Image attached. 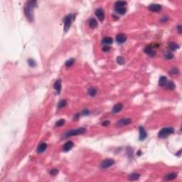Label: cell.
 Listing matches in <instances>:
<instances>
[{"label":"cell","instance_id":"277c9868","mask_svg":"<svg viewBox=\"0 0 182 182\" xmlns=\"http://www.w3.org/2000/svg\"><path fill=\"white\" fill-rule=\"evenodd\" d=\"M73 20V16L72 14H68L66 17H65V18L63 19V22H64V31L65 32L68 31V30L70 29Z\"/></svg>","mask_w":182,"mask_h":182},{"label":"cell","instance_id":"d6986e66","mask_svg":"<svg viewBox=\"0 0 182 182\" xmlns=\"http://www.w3.org/2000/svg\"><path fill=\"white\" fill-rule=\"evenodd\" d=\"M176 176H177V174L176 173H168L165 176V179L168 180V181H171V180H173V179L176 178Z\"/></svg>","mask_w":182,"mask_h":182},{"label":"cell","instance_id":"9a60e30c","mask_svg":"<svg viewBox=\"0 0 182 182\" xmlns=\"http://www.w3.org/2000/svg\"><path fill=\"white\" fill-rule=\"evenodd\" d=\"M47 148V144L46 143H41L37 148V152L41 154V153H43L44 151H46Z\"/></svg>","mask_w":182,"mask_h":182},{"label":"cell","instance_id":"603a6c76","mask_svg":"<svg viewBox=\"0 0 182 182\" xmlns=\"http://www.w3.org/2000/svg\"><path fill=\"white\" fill-rule=\"evenodd\" d=\"M166 88V89H169V90H173L175 88V84L172 82V81H169L168 82L166 83L165 85Z\"/></svg>","mask_w":182,"mask_h":182},{"label":"cell","instance_id":"484cf974","mask_svg":"<svg viewBox=\"0 0 182 182\" xmlns=\"http://www.w3.org/2000/svg\"><path fill=\"white\" fill-rule=\"evenodd\" d=\"M126 4H127V2H123V1H117V2H115V8H116V7H124Z\"/></svg>","mask_w":182,"mask_h":182},{"label":"cell","instance_id":"2e32d148","mask_svg":"<svg viewBox=\"0 0 182 182\" xmlns=\"http://www.w3.org/2000/svg\"><path fill=\"white\" fill-rule=\"evenodd\" d=\"M89 26L92 29H95L98 26V22L95 18H91L89 20Z\"/></svg>","mask_w":182,"mask_h":182},{"label":"cell","instance_id":"7402d4cb","mask_svg":"<svg viewBox=\"0 0 182 182\" xmlns=\"http://www.w3.org/2000/svg\"><path fill=\"white\" fill-rule=\"evenodd\" d=\"M115 11L118 13V14H122V15H123V14H125V13H126V9L124 7H116L115 8Z\"/></svg>","mask_w":182,"mask_h":182},{"label":"cell","instance_id":"d6a6232c","mask_svg":"<svg viewBox=\"0 0 182 182\" xmlns=\"http://www.w3.org/2000/svg\"><path fill=\"white\" fill-rule=\"evenodd\" d=\"M170 73L171 74H173V75H176V74H178V70L177 68H172V70L170 71Z\"/></svg>","mask_w":182,"mask_h":182},{"label":"cell","instance_id":"ac0fdd59","mask_svg":"<svg viewBox=\"0 0 182 182\" xmlns=\"http://www.w3.org/2000/svg\"><path fill=\"white\" fill-rule=\"evenodd\" d=\"M140 176V174L138 173H132L131 175L129 176V179L130 181H136L137 179H139Z\"/></svg>","mask_w":182,"mask_h":182},{"label":"cell","instance_id":"83f0119b","mask_svg":"<svg viewBox=\"0 0 182 182\" xmlns=\"http://www.w3.org/2000/svg\"><path fill=\"white\" fill-rule=\"evenodd\" d=\"M117 62L120 65H123L125 63V59L122 56H118L117 58Z\"/></svg>","mask_w":182,"mask_h":182},{"label":"cell","instance_id":"3957f363","mask_svg":"<svg viewBox=\"0 0 182 182\" xmlns=\"http://www.w3.org/2000/svg\"><path fill=\"white\" fill-rule=\"evenodd\" d=\"M174 129L173 127H164L162 128L158 133V137L159 138H165L167 137L169 134L173 133Z\"/></svg>","mask_w":182,"mask_h":182},{"label":"cell","instance_id":"836d02e7","mask_svg":"<svg viewBox=\"0 0 182 182\" xmlns=\"http://www.w3.org/2000/svg\"><path fill=\"white\" fill-rule=\"evenodd\" d=\"M110 50V47L109 46H104L103 47V51H104V52H108V51H109Z\"/></svg>","mask_w":182,"mask_h":182},{"label":"cell","instance_id":"cb8c5ba5","mask_svg":"<svg viewBox=\"0 0 182 182\" xmlns=\"http://www.w3.org/2000/svg\"><path fill=\"white\" fill-rule=\"evenodd\" d=\"M88 95H90V96H95L97 93V90L94 87H90L89 90H88Z\"/></svg>","mask_w":182,"mask_h":182},{"label":"cell","instance_id":"6da1fadb","mask_svg":"<svg viewBox=\"0 0 182 182\" xmlns=\"http://www.w3.org/2000/svg\"><path fill=\"white\" fill-rule=\"evenodd\" d=\"M36 2H35V1L28 2L25 4V7H24V14H25V16H26V19L30 22H32L33 20H34L33 9H34V7H36Z\"/></svg>","mask_w":182,"mask_h":182},{"label":"cell","instance_id":"8fae6325","mask_svg":"<svg viewBox=\"0 0 182 182\" xmlns=\"http://www.w3.org/2000/svg\"><path fill=\"white\" fill-rule=\"evenodd\" d=\"M149 9L151 12H158L161 9V6L160 4H151L149 7Z\"/></svg>","mask_w":182,"mask_h":182},{"label":"cell","instance_id":"d4e9b609","mask_svg":"<svg viewBox=\"0 0 182 182\" xmlns=\"http://www.w3.org/2000/svg\"><path fill=\"white\" fill-rule=\"evenodd\" d=\"M66 104H67V101L65 100H61L58 104V108H63L66 106Z\"/></svg>","mask_w":182,"mask_h":182},{"label":"cell","instance_id":"5bb4252c","mask_svg":"<svg viewBox=\"0 0 182 182\" xmlns=\"http://www.w3.org/2000/svg\"><path fill=\"white\" fill-rule=\"evenodd\" d=\"M122 108H123V105H122V103H117V104H116V105L113 107L112 112H113L114 114L117 113H119L120 111L122 110Z\"/></svg>","mask_w":182,"mask_h":182},{"label":"cell","instance_id":"1f68e13d","mask_svg":"<svg viewBox=\"0 0 182 182\" xmlns=\"http://www.w3.org/2000/svg\"><path fill=\"white\" fill-rule=\"evenodd\" d=\"M50 173L52 175V176H56L58 173V170L56 169H53L50 171Z\"/></svg>","mask_w":182,"mask_h":182},{"label":"cell","instance_id":"ba28073f","mask_svg":"<svg viewBox=\"0 0 182 182\" xmlns=\"http://www.w3.org/2000/svg\"><path fill=\"white\" fill-rule=\"evenodd\" d=\"M95 15L97 16V17L99 19L100 22H103L105 19V14L103 10L101 8H99L95 10Z\"/></svg>","mask_w":182,"mask_h":182},{"label":"cell","instance_id":"5b68a950","mask_svg":"<svg viewBox=\"0 0 182 182\" xmlns=\"http://www.w3.org/2000/svg\"><path fill=\"white\" fill-rule=\"evenodd\" d=\"M114 164H115V161L112 159H106L104 161H103V162L100 164V166L103 169H107L113 166Z\"/></svg>","mask_w":182,"mask_h":182},{"label":"cell","instance_id":"44dd1931","mask_svg":"<svg viewBox=\"0 0 182 182\" xmlns=\"http://www.w3.org/2000/svg\"><path fill=\"white\" fill-rule=\"evenodd\" d=\"M167 82V78L165 76H161L159 80V85L160 86H164Z\"/></svg>","mask_w":182,"mask_h":182},{"label":"cell","instance_id":"7c38bea8","mask_svg":"<svg viewBox=\"0 0 182 182\" xmlns=\"http://www.w3.org/2000/svg\"><path fill=\"white\" fill-rule=\"evenodd\" d=\"M53 87H54V89L56 90V92L58 94H59L61 93V80H57L54 85H53Z\"/></svg>","mask_w":182,"mask_h":182},{"label":"cell","instance_id":"4316f807","mask_svg":"<svg viewBox=\"0 0 182 182\" xmlns=\"http://www.w3.org/2000/svg\"><path fill=\"white\" fill-rule=\"evenodd\" d=\"M173 57V53L171 52V51H167L166 53H164V58L167 60H169V59H172Z\"/></svg>","mask_w":182,"mask_h":182},{"label":"cell","instance_id":"8d00e7d4","mask_svg":"<svg viewBox=\"0 0 182 182\" xmlns=\"http://www.w3.org/2000/svg\"><path fill=\"white\" fill-rule=\"evenodd\" d=\"M110 121H108V120H107V121H104V122L102 123V125H103V126H108V125H110Z\"/></svg>","mask_w":182,"mask_h":182},{"label":"cell","instance_id":"9c48e42d","mask_svg":"<svg viewBox=\"0 0 182 182\" xmlns=\"http://www.w3.org/2000/svg\"><path fill=\"white\" fill-rule=\"evenodd\" d=\"M144 53H146L147 54H148L149 56H152V57L154 56L155 54H156V53H155L154 50L153 49L152 46H150V45L145 47V48H144Z\"/></svg>","mask_w":182,"mask_h":182},{"label":"cell","instance_id":"4fadbf2b","mask_svg":"<svg viewBox=\"0 0 182 182\" xmlns=\"http://www.w3.org/2000/svg\"><path fill=\"white\" fill-rule=\"evenodd\" d=\"M73 143L71 141H68L64 144V146L63 147V150L64 152H68V151L70 150L73 148Z\"/></svg>","mask_w":182,"mask_h":182},{"label":"cell","instance_id":"f1b7e54d","mask_svg":"<svg viewBox=\"0 0 182 182\" xmlns=\"http://www.w3.org/2000/svg\"><path fill=\"white\" fill-rule=\"evenodd\" d=\"M74 62H75V60L73 58H70V60H68V61H67L65 62V66L66 67H70V66H71L74 63Z\"/></svg>","mask_w":182,"mask_h":182},{"label":"cell","instance_id":"f546056e","mask_svg":"<svg viewBox=\"0 0 182 182\" xmlns=\"http://www.w3.org/2000/svg\"><path fill=\"white\" fill-rule=\"evenodd\" d=\"M64 124H65V120L63 119H61V120H59L58 121L56 122V127H61V126H63Z\"/></svg>","mask_w":182,"mask_h":182},{"label":"cell","instance_id":"e0dca14e","mask_svg":"<svg viewBox=\"0 0 182 182\" xmlns=\"http://www.w3.org/2000/svg\"><path fill=\"white\" fill-rule=\"evenodd\" d=\"M102 42H103V43H105V44L109 46V45H111V44L113 43V39L111 37H105V38L103 39Z\"/></svg>","mask_w":182,"mask_h":182},{"label":"cell","instance_id":"e575fe53","mask_svg":"<svg viewBox=\"0 0 182 182\" xmlns=\"http://www.w3.org/2000/svg\"><path fill=\"white\" fill-rule=\"evenodd\" d=\"M82 114L83 115H87L89 114V110H88L87 109H84V110H82Z\"/></svg>","mask_w":182,"mask_h":182},{"label":"cell","instance_id":"8992f818","mask_svg":"<svg viewBox=\"0 0 182 182\" xmlns=\"http://www.w3.org/2000/svg\"><path fill=\"white\" fill-rule=\"evenodd\" d=\"M132 122V120L130 118H124V119H121L120 120L117 121V125L118 127H123V126H126L130 124H131Z\"/></svg>","mask_w":182,"mask_h":182},{"label":"cell","instance_id":"7a4b0ae2","mask_svg":"<svg viewBox=\"0 0 182 182\" xmlns=\"http://www.w3.org/2000/svg\"><path fill=\"white\" fill-rule=\"evenodd\" d=\"M85 132H86V129H85L83 127H80V128H78V129H75V130H69V131H68L65 134V138H68V137H73V136L82 134H84Z\"/></svg>","mask_w":182,"mask_h":182},{"label":"cell","instance_id":"d590c367","mask_svg":"<svg viewBox=\"0 0 182 182\" xmlns=\"http://www.w3.org/2000/svg\"><path fill=\"white\" fill-rule=\"evenodd\" d=\"M177 31H178V34H181V32H182V26L181 25H178L177 26Z\"/></svg>","mask_w":182,"mask_h":182},{"label":"cell","instance_id":"4dcf8cb0","mask_svg":"<svg viewBox=\"0 0 182 182\" xmlns=\"http://www.w3.org/2000/svg\"><path fill=\"white\" fill-rule=\"evenodd\" d=\"M28 63H29V65L31 67H32V68H34V67H35V66L36 65L35 61L33 60V59H31V58H30V59L28 60Z\"/></svg>","mask_w":182,"mask_h":182},{"label":"cell","instance_id":"52a82bcc","mask_svg":"<svg viewBox=\"0 0 182 182\" xmlns=\"http://www.w3.org/2000/svg\"><path fill=\"white\" fill-rule=\"evenodd\" d=\"M139 139L140 141H142V140H144L147 137V133L146 132V130H144V128L143 127H139Z\"/></svg>","mask_w":182,"mask_h":182},{"label":"cell","instance_id":"30bf717a","mask_svg":"<svg viewBox=\"0 0 182 182\" xmlns=\"http://www.w3.org/2000/svg\"><path fill=\"white\" fill-rule=\"evenodd\" d=\"M127 36L124 34H120L116 36V41L118 43H123L126 41Z\"/></svg>","mask_w":182,"mask_h":182},{"label":"cell","instance_id":"ffe728a7","mask_svg":"<svg viewBox=\"0 0 182 182\" xmlns=\"http://www.w3.org/2000/svg\"><path fill=\"white\" fill-rule=\"evenodd\" d=\"M169 48L171 51H175L179 48V46L174 42H171L169 43Z\"/></svg>","mask_w":182,"mask_h":182}]
</instances>
